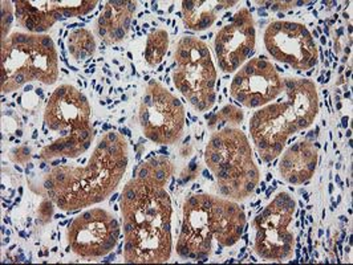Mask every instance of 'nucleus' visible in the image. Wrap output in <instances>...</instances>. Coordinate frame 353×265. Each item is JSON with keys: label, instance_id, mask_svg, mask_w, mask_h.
Wrapping results in <instances>:
<instances>
[{"label": "nucleus", "instance_id": "obj_23", "mask_svg": "<svg viewBox=\"0 0 353 265\" xmlns=\"http://www.w3.org/2000/svg\"><path fill=\"white\" fill-rule=\"evenodd\" d=\"M30 158H31V150L27 146H20L18 149L11 151V159L15 163L24 165V163H27L30 160Z\"/></svg>", "mask_w": 353, "mask_h": 265}, {"label": "nucleus", "instance_id": "obj_14", "mask_svg": "<svg viewBox=\"0 0 353 265\" xmlns=\"http://www.w3.org/2000/svg\"><path fill=\"white\" fill-rule=\"evenodd\" d=\"M256 34L252 15L248 8H241L215 37L214 50L219 68L225 73L238 71L254 52Z\"/></svg>", "mask_w": 353, "mask_h": 265}, {"label": "nucleus", "instance_id": "obj_20", "mask_svg": "<svg viewBox=\"0 0 353 265\" xmlns=\"http://www.w3.org/2000/svg\"><path fill=\"white\" fill-rule=\"evenodd\" d=\"M169 48V35L165 30H154L148 36L145 60L150 67H157L165 59Z\"/></svg>", "mask_w": 353, "mask_h": 265}, {"label": "nucleus", "instance_id": "obj_7", "mask_svg": "<svg viewBox=\"0 0 353 265\" xmlns=\"http://www.w3.org/2000/svg\"><path fill=\"white\" fill-rule=\"evenodd\" d=\"M57 77L59 56L50 36L15 32L1 40L3 93H12L34 81L52 85Z\"/></svg>", "mask_w": 353, "mask_h": 265}, {"label": "nucleus", "instance_id": "obj_15", "mask_svg": "<svg viewBox=\"0 0 353 265\" xmlns=\"http://www.w3.org/2000/svg\"><path fill=\"white\" fill-rule=\"evenodd\" d=\"M97 4L96 0H18L15 15L23 28L41 35L60 20L88 15Z\"/></svg>", "mask_w": 353, "mask_h": 265}, {"label": "nucleus", "instance_id": "obj_3", "mask_svg": "<svg viewBox=\"0 0 353 265\" xmlns=\"http://www.w3.org/2000/svg\"><path fill=\"white\" fill-rule=\"evenodd\" d=\"M246 227V215L231 199L209 194H193L183 203L182 229L176 253L182 259L205 260L219 248L236 244Z\"/></svg>", "mask_w": 353, "mask_h": 265}, {"label": "nucleus", "instance_id": "obj_24", "mask_svg": "<svg viewBox=\"0 0 353 265\" xmlns=\"http://www.w3.org/2000/svg\"><path fill=\"white\" fill-rule=\"evenodd\" d=\"M52 200L50 199H46L43 203H41V206H40V209H39V215H40V219H44V222L43 223H46V222H48L50 219H51V216H52Z\"/></svg>", "mask_w": 353, "mask_h": 265}, {"label": "nucleus", "instance_id": "obj_11", "mask_svg": "<svg viewBox=\"0 0 353 265\" xmlns=\"http://www.w3.org/2000/svg\"><path fill=\"white\" fill-rule=\"evenodd\" d=\"M120 224L110 212L92 209L72 220L67 239L73 253L83 259H99L109 255L119 243Z\"/></svg>", "mask_w": 353, "mask_h": 265}, {"label": "nucleus", "instance_id": "obj_8", "mask_svg": "<svg viewBox=\"0 0 353 265\" xmlns=\"http://www.w3.org/2000/svg\"><path fill=\"white\" fill-rule=\"evenodd\" d=\"M173 83L195 110L212 109L215 103L216 71L205 41L193 36L179 40L174 52Z\"/></svg>", "mask_w": 353, "mask_h": 265}, {"label": "nucleus", "instance_id": "obj_16", "mask_svg": "<svg viewBox=\"0 0 353 265\" xmlns=\"http://www.w3.org/2000/svg\"><path fill=\"white\" fill-rule=\"evenodd\" d=\"M137 10V1L109 0L96 21L94 32L106 45L119 44L124 40Z\"/></svg>", "mask_w": 353, "mask_h": 265}, {"label": "nucleus", "instance_id": "obj_4", "mask_svg": "<svg viewBox=\"0 0 353 265\" xmlns=\"http://www.w3.org/2000/svg\"><path fill=\"white\" fill-rule=\"evenodd\" d=\"M283 97L262 106L250 120L252 142L265 162L278 158L290 137L315 123L319 96L315 84L305 78H284Z\"/></svg>", "mask_w": 353, "mask_h": 265}, {"label": "nucleus", "instance_id": "obj_5", "mask_svg": "<svg viewBox=\"0 0 353 265\" xmlns=\"http://www.w3.org/2000/svg\"><path fill=\"white\" fill-rule=\"evenodd\" d=\"M90 116L88 98L80 90L72 85L56 89L46 106L44 130L59 137L41 150L40 159L77 158L84 154L94 138Z\"/></svg>", "mask_w": 353, "mask_h": 265}, {"label": "nucleus", "instance_id": "obj_19", "mask_svg": "<svg viewBox=\"0 0 353 265\" xmlns=\"http://www.w3.org/2000/svg\"><path fill=\"white\" fill-rule=\"evenodd\" d=\"M68 51L77 61H84L96 52L94 36L87 28L74 30L68 36Z\"/></svg>", "mask_w": 353, "mask_h": 265}, {"label": "nucleus", "instance_id": "obj_13", "mask_svg": "<svg viewBox=\"0 0 353 265\" xmlns=\"http://www.w3.org/2000/svg\"><path fill=\"white\" fill-rule=\"evenodd\" d=\"M283 81L276 67L265 57L252 59L232 78L230 93L248 109L268 105L282 96Z\"/></svg>", "mask_w": 353, "mask_h": 265}, {"label": "nucleus", "instance_id": "obj_17", "mask_svg": "<svg viewBox=\"0 0 353 265\" xmlns=\"http://www.w3.org/2000/svg\"><path fill=\"white\" fill-rule=\"evenodd\" d=\"M319 149L314 142H296L290 146L279 162V173L291 184H303L315 174L318 166Z\"/></svg>", "mask_w": 353, "mask_h": 265}, {"label": "nucleus", "instance_id": "obj_1", "mask_svg": "<svg viewBox=\"0 0 353 265\" xmlns=\"http://www.w3.org/2000/svg\"><path fill=\"white\" fill-rule=\"evenodd\" d=\"M120 196L128 264H162L172 256V200L165 184L136 173Z\"/></svg>", "mask_w": 353, "mask_h": 265}, {"label": "nucleus", "instance_id": "obj_25", "mask_svg": "<svg viewBox=\"0 0 353 265\" xmlns=\"http://www.w3.org/2000/svg\"><path fill=\"white\" fill-rule=\"evenodd\" d=\"M268 4H271L272 11H284V10H290V8L295 7L298 3L296 1H274V3H268Z\"/></svg>", "mask_w": 353, "mask_h": 265}, {"label": "nucleus", "instance_id": "obj_10", "mask_svg": "<svg viewBox=\"0 0 353 265\" xmlns=\"http://www.w3.org/2000/svg\"><path fill=\"white\" fill-rule=\"evenodd\" d=\"M185 118V107L176 96L157 81H150L139 110L143 136L159 145H174L182 138Z\"/></svg>", "mask_w": 353, "mask_h": 265}, {"label": "nucleus", "instance_id": "obj_18", "mask_svg": "<svg viewBox=\"0 0 353 265\" xmlns=\"http://www.w3.org/2000/svg\"><path fill=\"white\" fill-rule=\"evenodd\" d=\"M238 1L230 0H205V1H182V19L185 25L192 31H205L210 28L219 15Z\"/></svg>", "mask_w": 353, "mask_h": 265}, {"label": "nucleus", "instance_id": "obj_12", "mask_svg": "<svg viewBox=\"0 0 353 265\" xmlns=\"http://www.w3.org/2000/svg\"><path fill=\"white\" fill-rule=\"evenodd\" d=\"M267 52L296 71H308L319 61L316 43L305 25L294 21H272L265 32Z\"/></svg>", "mask_w": 353, "mask_h": 265}, {"label": "nucleus", "instance_id": "obj_22", "mask_svg": "<svg viewBox=\"0 0 353 265\" xmlns=\"http://www.w3.org/2000/svg\"><path fill=\"white\" fill-rule=\"evenodd\" d=\"M14 19V12H12V3L11 1H1V40L7 39L11 24Z\"/></svg>", "mask_w": 353, "mask_h": 265}, {"label": "nucleus", "instance_id": "obj_21", "mask_svg": "<svg viewBox=\"0 0 353 265\" xmlns=\"http://www.w3.org/2000/svg\"><path fill=\"white\" fill-rule=\"evenodd\" d=\"M242 121H243V112L236 106L228 105L225 106L222 110H219L218 113L212 114V118L208 123V126H209V130H212L214 133L228 127H236L242 124Z\"/></svg>", "mask_w": 353, "mask_h": 265}, {"label": "nucleus", "instance_id": "obj_2", "mask_svg": "<svg viewBox=\"0 0 353 265\" xmlns=\"http://www.w3.org/2000/svg\"><path fill=\"white\" fill-rule=\"evenodd\" d=\"M129 162L124 137L109 131L99 142L85 166H56L44 177L47 196L65 212L88 209L116 191Z\"/></svg>", "mask_w": 353, "mask_h": 265}, {"label": "nucleus", "instance_id": "obj_6", "mask_svg": "<svg viewBox=\"0 0 353 265\" xmlns=\"http://www.w3.org/2000/svg\"><path fill=\"white\" fill-rule=\"evenodd\" d=\"M205 162L216 180L219 194L231 200L248 199L259 183L261 173L251 145L238 127L212 133L205 150Z\"/></svg>", "mask_w": 353, "mask_h": 265}, {"label": "nucleus", "instance_id": "obj_9", "mask_svg": "<svg viewBox=\"0 0 353 265\" xmlns=\"http://www.w3.org/2000/svg\"><path fill=\"white\" fill-rule=\"evenodd\" d=\"M296 202L287 193H279L262 213L254 219L255 253L267 262L291 259L295 249L294 233L290 226L294 219Z\"/></svg>", "mask_w": 353, "mask_h": 265}]
</instances>
